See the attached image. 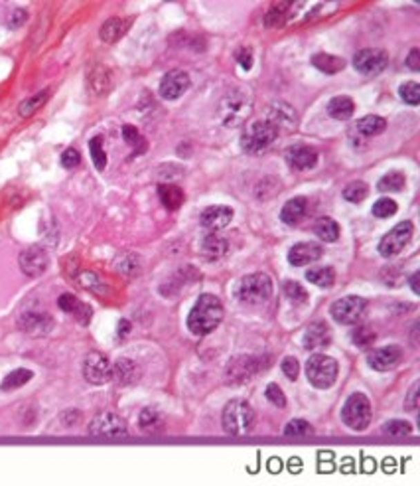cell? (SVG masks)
I'll return each instance as SVG.
<instances>
[{
	"label": "cell",
	"instance_id": "cell-8",
	"mask_svg": "<svg viewBox=\"0 0 420 486\" xmlns=\"http://www.w3.org/2000/svg\"><path fill=\"white\" fill-rule=\"evenodd\" d=\"M262 360L265 358H258V356H237V358H233L225 368V382L233 384V386L251 382L260 370L267 368V364H262Z\"/></svg>",
	"mask_w": 420,
	"mask_h": 486
},
{
	"label": "cell",
	"instance_id": "cell-41",
	"mask_svg": "<svg viewBox=\"0 0 420 486\" xmlns=\"http://www.w3.org/2000/svg\"><path fill=\"white\" fill-rule=\"evenodd\" d=\"M352 340L355 346L369 348L373 346V342L377 340V334H375L373 328H369V326H357V328H353Z\"/></svg>",
	"mask_w": 420,
	"mask_h": 486
},
{
	"label": "cell",
	"instance_id": "cell-32",
	"mask_svg": "<svg viewBox=\"0 0 420 486\" xmlns=\"http://www.w3.org/2000/svg\"><path fill=\"white\" fill-rule=\"evenodd\" d=\"M314 68H318L324 73H338L345 68V59L338 56H332V54H316L312 57Z\"/></svg>",
	"mask_w": 420,
	"mask_h": 486
},
{
	"label": "cell",
	"instance_id": "cell-6",
	"mask_svg": "<svg viewBox=\"0 0 420 486\" xmlns=\"http://www.w3.org/2000/svg\"><path fill=\"white\" fill-rule=\"evenodd\" d=\"M276 137H278V131L271 123H267L265 119L262 121H255V123H251L243 131L241 147H243L245 153L258 154L262 153V151H267Z\"/></svg>",
	"mask_w": 420,
	"mask_h": 486
},
{
	"label": "cell",
	"instance_id": "cell-58",
	"mask_svg": "<svg viewBox=\"0 0 420 486\" xmlns=\"http://www.w3.org/2000/svg\"><path fill=\"white\" fill-rule=\"evenodd\" d=\"M419 277H420V273H414V275L410 277V287H412V291L417 292V295H419V292H420V289H419Z\"/></svg>",
	"mask_w": 420,
	"mask_h": 486
},
{
	"label": "cell",
	"instance_id": "cell-45",
	"mask_svg": "<svg viewBox=\"0 0 420 486\" xmlns=\"http://www.w3.org/2000/svg\"><path fill=\"white\" fill-rule=\"evenodd\" d=\"M285 295L294 305H304V303L308 301V292H306V289H304L300 283H296V281H286Z\"/></svg>",
	"mask_w": 420,
	"mask_h": 486
},
{
	"label": "cell",
	"instance_id": "cell-53",
	"mask_svg": "<svg viewBox=\"0 0 420 486\" xmlns=\"http://www.w3.org/2000/svg\"><path fill=\"white\" fill-rule=\"evenodd\" d=\"M237 62L241 64L243 70H251V68H253V50H251L249 46L239 48V52H237Z\"/></svg>",
	"mask_w": 420,
	"mask_h": 486
},
{
	"label": "cell",
	"instance_id": "cell-23",
	"mask_svg": "<svg viewBox=\"0 0 420 486\" xmlns=\"http://www.w3.org/2000/svg\"><path fill=\"white\" fill-rule=\"evenodd\" d=\"M330 342H332V330L322 320L312 322L304 333V348H308V350L330 346Z\"/></svg>",
	"mask_w": 420,
	"mask_h": 486
},
{
	"label": "cell",
	"instance_id": "cell-33",
	"mask_svg": "<svg viewBox=\"0 0 420 486\" xmlns=\"http://www.w3.org/2000/svg\"><path fill=\"white\" fill-rule=\"evenodd\" d=\"M89 85L97 95H103L111 89V71L103 66H95L89 73Z\"/></svg>",
	"mask_w": 420,
	"mask_h": 486
},
{
	"label": "cell",
	"instance_id": "cell-29",
	"mask_svg": "<svg viewBox=\"0 0 420 486\" xmlns=\"http://www.w3.org/2000/svg\"><path fill=\"white\" fill-rule=\"evenodd\" d=\"M158 196H160V202H162L166 209L174 212L178 209L182 204H184V190L176 186V184H160L158 186Z\"/></svg>",
	"mask_w": 420,
	"mask_h": 486
},
{
	"label": "cell",
	"instance_id": "cell-20",
	"mask_svg": "<svg viewBox=\"0 0 420 486\" xmlns=\"http://www.w3.org/2000/svg\"><path fill=\"white\" fill-rule=\"evenodd\" d=\"M286 162L292 170H310L318 165V151L312 147H304V144H296L290 147L286 151Z\"/></svg>",
	"mask_w": 420,
	"mask_h": 486
},
{
	"label": "cell",
	"instance_id": "cell-28",
	"mask_svg": "<svg viewBox=\"0 0 420 486\" xmlns=\"http://www.w3.org/2000/svg\"><path fill=\"white\" fill-rule=\"evenodd\" d=\"M327 113H330V117H334L338 121H347V119H352L353 113H355V103H353L352 97L338 95V97L330 99Z\"/></svg>",
	"mask_w": 420,
	"mask_h": 486
},
{
	"label": "cell",
	"instance_id": "cell-57",
	"mask_svg": "<svg viewBox=\"0 0 420 486\" xmlns=\"http://www.w3.org/2000/svg\"><path fill=\"white\" fill-rule=\"evenodd\" d=\"M131 333V322L128 320H121L119 322V336H126V334Z\"/></svg>",
	"mask_w": 420,
	"mask_h": 486
},
{
	"label": "cell",
	"instance_id": "cell-4",
	"mask_svg": "<svg viewBox=\"0 0 420 486\" xmlns=\"http://www.w3.org/2000/svg\"><path fill=\"white\" fill-rule=\"evenodd\" d=\"M255 427V411L245 400H233L223 409V429L229 435H247Z\"/></svg>",
	"mask_w": 420,
	"mask_h": 486
},
{
	"label": "cell",
	"instance_id": "cell-55",
	"mask_svg": "<svg viewBox=\"0 0 420 486\" xmlns=\"http://www.w3.org/2000/svg\"><path fill=\"white\" fill-rule=\"evenodd\" d=\"M26 12L24 10H14L12 16H10V20H8V26L10 28H20L24 22H26Z\"/></svg>",
	"mask_w": 420,
	"mask_h": 486
},
{
	"label": "cell",
	"instance_id": "cell-2",
	"mask_svg": "<svg viewBox=\"0 0 420 486\" xmlns=\"http://www.w3.org/2000/svg\"><path fill=\"white\" fill-rule=\"evenodd\" d=\"M253 113V99L245 89H233L221 101V121L225 127H241Z\"/></svg>",
	"mask_w": 420,
	"mask_h": 486
},
{
	"label": "cell",
	"instance_id": "cell-42",
	"mask_svg": "<svg viewBox=\"0 0 420 486\" xmlns=\"http://www.w3.org/2000/svg\"><path fill=\"white\" fill-rule=\"evenodd\" d=\"M89 153H91V158L95 162L97 170H105L107 167V154H105V149H103V137H93L89 140Z\"/></svg>",
	"mask_w": 420,
	"mask_h": 486
},
{
	"label": "cell",
	"instance_id": "cell-21",
	"mask_svg": "<svg viewBox=\"0 0 420 486\" xmlns=\"http://www.w3.org/2000/svg\"><path fill=\"white\" fill-rule=\"evenodd\" d=\"M387 129V121L379 117V115H367L363 119H359L355 125L352 127L350 135L352 139H371V137H377L383 131Z\"/></svg>",
	"mask_w": 420,
	"mask_h": 486
},
{
	"label": "cell",
	"instance_id": "cell-46",
	"mask_svg": "<svg viewBox=\"0 0 420 486\" xmlns=\"http://www.w3.org/2000/svg\"><path fill=\"white\" fill-rule=\"evenodd\" d=\"M383 433L391 435V437H407L412 433V427L408 421H401V419H393V421H387L383 425Z\"/></svg>",
	"mask_w": 420,
	"mask_h": 486
},
{
	"label": "cell",
	"instance_id": "cell-7",
	"mask_svg": "<svg viewBox=\"0 0 420 486\" xmlns=\"http://www.w3.org/2000/svg\"><path fill=\"white\" fill-rule=\"evenodd\" d=\"M343 423L353 431H365L371 423V402L363 393H352L341 407Z\"/></svg>",
	"mask_w": 420,
	"mask_h": 486
},
{
	"label": "cell",
	"instance_id": "cell-52",
	"mask_svg": "<svg viewBox=\"0 0 420 486\" xmlns=\"http://www.w3.org/2000/svg\"><path fill=\"white\" fill-rule=\"evenodd\" d=\"M280 366H283V372H285V375L288 380H296V377H298L300 364L294 356H286Z\"/></svg>",
	"mask_w": 420,
	"mask_h": 486
},
{
	"label": "cell",
	"instance_id": "cell-43",
	"mask_svg": "<svg viewBox=\"0 0 420 486\" xmlns=\"http://www.w3.org/2000/svg\"><path fill=\"white\" fill-rule=\"evenodd\" d=\"M122 137L126 140V144H131L135 149L136 154L144 153L146 151V140L140 137V133L136 131V127L124 125L122 127Z\"/></svg>",
	"mask_w": 420,
	"mask_h": 486
},
{
	"label": "cell",
	"instance_id": "cell-1",
	"mask_svg": "<svg viewBox=\"0 0 420 486\" xmlns=\"http://www.w3.org/2000/svg\"><path fill=\"white\" fill-rule=\"evenodd\" d=\"M223 320V305L217 299L216 295L205 292L198 299V303L193 305L188 317V328L195 336H205V334L213 333L219 322Z\"/></svg>",
	"mask_w": 420,
	"mask_h": 486
},
{
	"label": "cell",
	"instance_id": "cell-38",
	"mask_svg": "<svg viewBox=\"0 0 420 486\" xmlns=\"http://www.w3.org/2000/svg\"><path fill=\"white\" fill-rule=\"evenodd\" d=\"M407 184V176L403 172H389L377 184L381 192H401Z\"/></svg>",
	"mask_w": 420,
	"mask_h": 486
},
{
	"label": "cell",
	"instance_id": "cell-15",
	"mask_svg": "<svg viewBox=\"0 0 420 486\" xmlns=\"http://www.w3.org/2000/svg\"><path fill=\"white\" fill-rule=\"evenodd\" d=\"M18 326H20L22 333L30 334V336H46L54 328V319L48 312L28 310L18 319Z\"/></svg>",
	"mask_w": 420,
	"mask_h": 486
},
{
	"label": "cell",
	"instance_id": "cell-24",
	"mask_svg": "<svg viewBox=\"0 0 420 486\" xmlns=\"http://www.w3.org/2000/svg\"><path fill=\"white\" fill-rule=\"evenodd\" d=\"M140 366L131 358H121L113 364V380L121 386H133L140 380Z\"/></svg>",
	"mask_w": 420,
	"mask_h": 486
},
{
	"label": "cell",
	"instance_id": "cell-56",
	"mask_svg": "<svg viewBox=\"0 0 420 486\" xmlns=\"http://www.w3.org/2000/svg\"><path fill=\"white\" fill-rule=\"evenodd\" d=\"M407 66L412 71L420 70V50L419 48H412V50H410V54H408V57H407Z\"/></svg>",
	"mask_w": 420,
	"mask_h": 486
},
{
	"label": "cell",
	"instance_id": "cell-19",
	"mask_svg": "<svg viewBox=\"0 0 420 486\" xmlns=\"http://www.w3.org/2000/svg\"><path fill=\"white\" fill-rule=\"evenodd\" d=\"M324 255V250L320 243H314V241H302L292 245L288 251V261L294 267H304V265H310L314 261H318L320 257Z\"/></svg>",
	"mask_w": 420,
	"mask_h": 486
},
{
	"label": "cell",
	"instance_id": "cell-35",
	"mask_svg": "<svg viewBox=\"0 0 420 486\" xmlns=\"http://www.w3.org/2000/svg\"><path fill=\"white\" fill-rule=\"evenodd\" d=\"M140 427H142V431H146V433H158V431H162L164 427V417L162 413L158 411V409H154V407H146L142 413H140Z\"/></svg>",
	"mask_w": 420,
	"mask_h": 486
},
{
	"label": "cell",
	"instance_id": "cell-36",
	"mask_svg": "<svg viewBox=\"0 0 420 486\" xmlns=\"http://www.w3.org/2000/svg\"><path fill=\"white\" fill-rule=\"evenodd\" d=\"M32 377H34V374H32L30 370H26V368H18V370L10 372V374L2 380L0 388L4 389V391H12V389H18V388H22V386H26Z\"/></svg>",
	"mask_w": 420,
	"mask_h": 486
},
{
	"label": "cell",
	"instance_id": "cell-51",
	"mask_svg": "<svg viewBox=\"0 0 420 486\" xmlns=\"http://www.w3.org/2000/svg\"><path fill=\"white\" fill-rule=\"evenodd\" d=\"M117 269H119V273H122V275H135V273H138V259H136L135 255H126L124 259L119 261Z\"/></svg>",
	"mask_w": 420,
	"mask_h": 486
},
{
	"label": "cell",
	"instance_id": "cell-30",
	"mask_svg": "<svg viewBox=\"0 0 420 486\" xmlns=\"http://www.w3.org/2000/svg\"><path fill=\"white\" fill-rule=\"evenodd\" d=\"M126 26L128 24L122 18H108L107 22L101 26V30H99V36H101L103 42L115 44L126 32Z\"/></svg>",
	"mask_w": 420,
	"mask_h": 486
},
{
	"label": "cell",
	"instance_id": "cell-10",
	"mask_svg": "<svg viewBox=\"0 0 420 486\" xmlns=\"http://www.w3.org/2000/svg\"><path fill=\"white\" fill-rule=\"evenodd\" d=\"M330 312L339 324H357L365 317L367 301L357 295H350V297H343V299L336 301L330 308Z\"/></svg>",
	"mask_w": 420,
	"mask_h": 486
},
{
	"label": "cell",
	"instance_id": "cell-16",
	"mask_svg": "<svg viewBox=\"0 0 420 486\" xmlns=\"http://www.w3.org/2000/svg\"><path fill=\"white\" fill-rule=\"evenodd\" d=\"M190 75L184 70L168 71L162 77V82H160V95L166 101H174V99L182 97L190 89Z\"/></svg>",
	"mask_w": 420,
	"mask_h": 486
},
{
	"label": "cell",
	"instance_id": "cell-47",
	"mask_svg": "<svg viewBox=\"0 0 420 486\" xmlns=\"http://www.w3.org/2000/svg\"><path fill=\"white\" fill-rule=\"evenodd\" d=\"M312 433V425L304 419H292L285 429V435H288V437H308Z\"/></svg>",
	"mask_w": 420,
	"mask_h": 486
},
{
	"label": "cell",
	"instance_id": "cell-37",
	"mask_svg": "<svg viewBox=\"0 0 420 486\" xmlns=\"http://www.w3.org/2000/svg\"><path fill=\"white\" fill-rule=\"evenodd\" d=\"M290 8H292L290 2H278V4H274L271 10L267 12L265 24H267L269 28H280L286 22V18H288V10H290Z\"/></svg>",
	"mask_w": 420,
	"mask_h": 486
},
{
	"label": "cell",
	"instance_id": "cell-48",
	"mask_svg": "<svg viewBox=\"0 0 420 486\" xmlns=\"http://www.w3.org/2000/svg\"><path fill=\"white\" fill-rule=\"evenodd\" d=\"M399 95L401 99L408 103V105H419L420 103V85L417 82H407V84L401 85L399 89Z\"/></svg>",
	"mask_w": 420,
	"mask_h": 486
},
{
	"label": "cell",
	"instance_id": "cell-27",
	"mask_svg": "<svg viewBox=\"0 0 420 486\" xmlns=\"http://www.w3.org/2000/svg\"><path fill=\"white\" fill-rule=\"evenodd\" d=\"M227 250H229V243L221 236H217V234H209L202 241V253H204L205 259H209V261L221 259L227 253Z\"/></svg>",
	"mask_w": 420,
	"mask_h": 486
},
{
	"label": "cell",
	"instance_id": "cell-17",
	"mask_svg": "<svg viewBox=\"0 0 420 486\" xmlns=\"http://www.w3.org/2000/svg\"><path fill=\"white\" fill-rule=\"evenodd\" d=\"M265 121L271 123L278 131V135L280 133H290V131L296 129V113H294V109L288 103L278 101V103H272L271 107H269Z\"/></svg>",
	"mask_w": 420,
	"mask_h": 486
},
{
	"label": "cell",
	"instance_id": "cell-54",
	"mask_svg": "<svg viewBox=\"0 0 420 486\" xmlns=\"http://www.w3.org/2000/svg\"><path fill=\"white\" fill-rule=\"evenodd\" d=\"M405 407H407L408 411H414L419 407V382H414L410 391H408L407 400H405Z\"/></svg>",
	"mask_w": 420,
	"mask_h": 486
},
{
	"label": "cell",
	"instance_id": "cell-3",
	"mask_svg": "<svg viewBox=\"0 0 420 486\" xmlns=\"http://www.w3.org/2000/svg\"><path fill=\"white\" fill-rule=\"evenodd\" d=\"M272 295V281L267 273H251L245 275L237 287L239 301L247 306L265 305Z\"/></svg>",
	"mask_w": 420,
	"mask_h": 486
},
{
	"label": "cell",
	"instance_id": "cell-22",
	"mask_svg": "<svg viewBox=\"0 0 420 486\" xmlns=\"http://www.w3.org/2000/svg\"><path fill=\"white\" fill-rule=\"evenodd\" d=\"M231 220H233V209L229 206H209L202 212V218H200L202 225L211 232L227 227Z\"/></svg>",
	"mask_w": 420,
	"mask_h": 486
},
{
	"label": "cell",
	"instance_id": "cell-31",
	"mask_svg": "<svg viewBox=\"0 0 420 486\" xmlns=\"http://www.w3.org/2000/svg\"><path fill=\"white\" fill-rule=\"evenodd\" d=\"M314 234L325 243H334V241H338L339 237L338 222L332 220V218H320L318 222L314 223Z\"/></svg>",
	"mask_w": 420,
	"mask_h": 486
},
{
	"label": "cell",
	"instance_id": "cell-18",
	"mask_svg": "<svg viewBox=\"0 0 420 486\" xmlns=\"http://www.w3.org/2000/svg\"><path fill=\"white\" fill-rule=\"evenodd\" d=\"M369 366L377 372H389L397 368L401 360H403V350L399 346H383L375 348L373 352H369L367 356Z\"/></svg>",
	"mask_w": 420,
	"mask_h": 486
},
{
	"label": "cell",
	"instance_id": "cell-40",
	"mask_svg": "<svg viewBox=\"0 0 420 486\" xmlns=\"http://www.w3.org/2000/svg\"><path fill=\"white\" fill-rule=\"evenodd\" d=\"M367 196H369V186H367L365 182H361V180L350 182V184L343 188V198H345L347 202H352V204H359V202H363Z\"/></svg>",
	"mask_w": 420,
	"mask_h": 486
},
{
	"label": "cell",
	"instance_id": "cell-25",
	"mask_svg": "<svg viewBox=\"0 0 420 486\" xmlns=\"http://www.w3.org/2000/svg\"><path fill=\"white\" fill-rule=\"evenodd\" d=\"M57 305H59V308H61L64 312L71 315L73 319L79 320L82 324H87V322L91 320V315H93L91 306H87L85 303H82L77 297H73V295H69V292L61 295V297L57 299Z\"/></svg>",
	"mask_w": 420,
	"mask_h": 486
},
{
	"label": "cell",
	"instance_id": "cell-9",
	"mask_svg": "<svg viewBox=\"0 0 420 486\" xmlns=\"http://www.w3.org/2000/svg\"><path fill=\"white\" fill-rule=\"evenodd\" d=\"M414 234V225L412 222H401L394 225L389 234H385L379 241V253L385 259L397 257L401 251L408 245V241L412 239Z\"/></svg>",
	"mask_w": 420,
	"mask_h": 486
},
{
	"label": "cell",
	"instance_id": "cell-39",
	"mask_svg": "<svg viewBox=\"0 0 420 486\" xmlns=\"http://www.w3.org/2000/svg\"><path fill=\"white\" fill-rule=\"evenodd\" d=\"M48 97H50V89H44V91H40V93H36V95H32V97L24 99V101L20 103V107H18V113H20L22 117H30V115H34V113L38 111L41 105L48 101Z\"/></svg>",
	"mask_w": 420,
	"mask_h": 486
},
{
	"label": "cell",
	"instance_id": "cell-50",
	"mask_svg": "<svg viewBox=\"0 0 420 486\" xmlns=\"http://www.w3.org/2000/svg\"><path fill=\"white\" fill-rule=\"evenodd\" d=\"M82 165V154L77 149H68L66 153L61 154V167L68 168V170H73Z\"/></svg>",
	"mask_w": 420,
	"mask_h": 486
},
{
	"label": "cell",
	"instance_id": "cell-34",
	"mask_svg": "<svg viewBox=\"0 0 420 486\" xmlns=\"http://www.w3.org/2000/svg\"><path fill=\"white\" fill-rule=\"evenodd\" d=\"M306 279L322 289H330L336 283V271L332 267H316V269L306 271Z\"/></svg>",
	"mask_w": 420,
	"mask_h": 486
},
{
	"label": "cell",
	"instance_id": "cell-49",
	"mask_svg": "<svg viewBox=\"0 0 420 486\" xmlns=\"http://www.w3.org/2000/svg\"><path fill=\"white\" fill-rule=\"evenodd\" d=\"M267 400L272 403V405H276V407H286V398H285V391L280 389V386L278 384H269L267 386Z\"/></svg>",
	"mask_w": 420,
	"mask_h": 486
},
{
	"label": "cell",
	"instance_id": "cell-44",
	"mask_svg": "<svg viewBox=\"0 0 420 486\" xmlns=\"http://www.w3.org/2000/svg\"><path fill=\"white\" fill-rule=\"evenodd\" d=\"M397 209H399V206H397V202L394 200H391V198H381V200H377L375 204H373V216L375 218H381V220H385V218H391V216H394L397 214Z\"/></svg>",
	"mask_w": 420,
	"mask_h": 486
},
{
	"label": "cell",
	"instance_id": "cell-11",
	"mask_svg": "<svg viewBox=\"0 0 420 486\" xmlns=\"http://www.w3.org/2000/svg\"><path fill=\"white\" fill-rule=\"evenodd\" d=\"M389 66V54L379 48H365L353 56V68L363 75H377Z\"/></svg>",
	"mask_w": 420,
	"mask_h": 486
},
{
	"label": "cell",
	"instance_id": "cell-12",
	"mask_svg": "<svg viewBox=\"0 0 420 486\" xmlns=\"http://www.w3.org/2000/svg\"><path fill=\"white\" fill-rule=\"evenodd\" d=\"M83 375L89 384L103 386V384H107L108 380H113V364L108 362L105 354L91 352L85 358V364H83Z\"/></svg>",
	"mask_w": 420,
	"mask_h": 486
},
{
	"label": "cell",
	"instance_id": "cell-13",
	"mask_svg": "<svg viewBox=\"0 0 420 486\" xmlns=\"http://www.w3.org/2000/svg\"><path fill=\"white\" fill-rule=\"evenodd\" d=\"M18 265H20L22 273L28 275V277H40V275H44L48 271L50 255L40 245H32V247H28V250L20 253Z\"/></svg>",
	"mask_w": 420,
	"mask_h": 486
},
{
	"label": "cell",
	"instance_id": "cell-14",
	"mask_svg": "<svg viewBox=\"0 0 420 486\" xmlns=\"http://www.w3.org/2000/svg\"><path fill=\"white\" fill-rule=\"evenodd\" d=\"M89 433L95 437H124L126 423L115 413H99L89 423Z\"/></svg>",
	"mask_w": 420,
	"mask_h": 486
},
{
	"label": "cell",
	"instance_id": "cell-5",
	"mask_svg": "<svg viewBox=\"0 0 420 486\" xmlns=\"http://www.w3.org/2000/svg\"><path fill=\"white\" fill-rule=\"evenodd\" d=\"M338 362L325 354H314L310 356V360L306 362L308 382L318 389L332 388L338 380Z\"/></svg>",
	"mask_w": 420,
	"mask_h": 486
},
{
	"label": "cell",
	"instance_id": "cell-26",
	"mask_svg": "<svg viewBox=\"0 0 420 486\" xmlns=\"http://www.w3.org/2000/svg\"><path fill=\"white\" fill-rule=\"evenodd\" d=\"M306 214H308V198L296 196L285 204V208L280 212V220L286 225H298L306 218Z\"/></svg>",
	"mask_w": 420,
	"mask_h": 486
}]
</instances>
